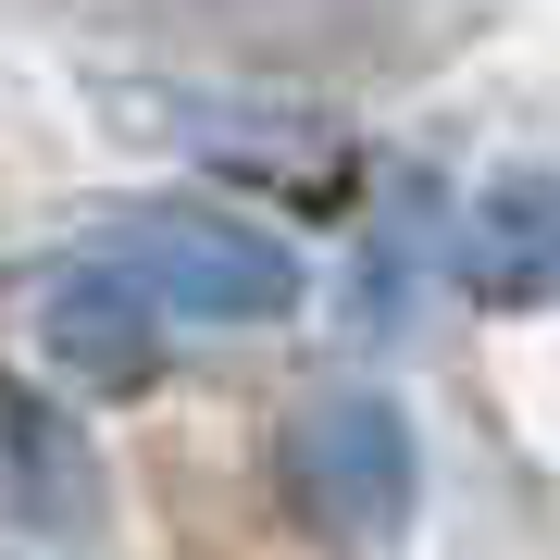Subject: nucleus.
<instances>
[{
    "mask_svg": "<svg viewBox=\"0 0 560 560\" xmlns=\"http://www.w3.org/2000/svg\"><path fill=\"white\" fill-rule=\"evenodd\" d=\"M88 261H113L162 324H275V312H300V249L237 224V212H187V200L101 224Z\"/></svg>",
    "mask_w": 560,
    "mask_h": 560,
    "instance_id": "nucleus-1",
    "label": "nucleus"
},
{
    "mask_svg": "<svg viewBox=\"0 0 560 560\" xmlns=\"http://www.w3.org/2000/svg\"><path fill=\"white\" fill-rule=\"evenodd\" d=\"M411 486H423L411 423H399V399H374V386H324V399L287 423V499H300L324 536L386 548L411 523Z\"/></svg>",
    "mask_w": 560,
    "mask_h": 560,
    "instance_id": "nucleus-2",
    "label": "nucleus"
},
{
    "mask_svg": "<svg viewBox=\"0 0 560 560\" xmlns=\"http://www.w3.org/2000/svg\"><path fill=\"white\" fill-rule=\"evenodd\" d=\"M460 275H474L486 300H536V287H560V187H536V175L486 187L474 237H460Z\"/></svg>",
    "mask_w": 560,
    "mask_h": 560,
    "instance_id": "nucleus-3",
    "label": "nucleus"
},
{
    "mask_svg": "<svg viewBox=\"0 0 560 560\" xmlns=\"http://www.w3.org/2000/svg\"><path fill=\"white\" fill-rule=\"evenodd\" d=\"M150 324H162V312L113 275V261H75V275L50 287V349H62V361H88V374H125V361L150 349Z\"/></svg>",
    "mask_w": 560,
    "mask_h": 560,
    "instance_id": "nucleus-4",
    "label": "nucleus"
}]
</instances>
